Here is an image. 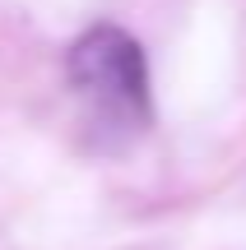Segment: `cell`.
<instances>
[{
  "label": "cell",
  "mask_w": 246,
  "mask_h": 250,
  "mask_svg": "<svg viewBox=\"0 0 246 250\" xmlns=\"http://www.w3.org/2000/svg\"><path fill=\"white\" fill-rule=\"evenodd\" d=\"M65 74L98 116H112L116 125H139L149 116V65L139 42L121 28H89L65 56Z\"/></svg>",
  "instance_id": "obj_1"
}]
</instances>
